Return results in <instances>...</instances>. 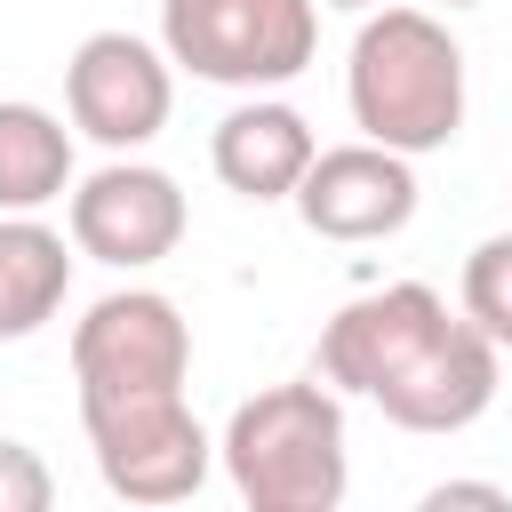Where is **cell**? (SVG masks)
<instances>
[{"mask_svg": "<svg viewBox=\"0 0 512 512\" xmlns=\"http://www.w3.org/2000/svg\"><path fill=\"white\" fill-rule=\"evenodd\" d=\"M448 504H488V512H504L512 496H504L496 480H440V488H424V512H448Z\"/></svg>", "mask_w": 512, "mask_h": 512, "instance_id": "cell-15", "label": "cell"}, {"mask_svg": "<svg viewBox=\"0 0 512 512\" xmlns=\"http://www.w3.org/2000/svg\"><path fill=\"white\" fill-rule=\"evenodd\" d=\"M320 376L376 400L400 432H464L496 400V344L464 312H448L440 288L392 280L352 296L320 328Z\"/></svg>", "mask_w": 512, "mask_h": 512, "instance_id": "cell-1", "label": "cell"}, {"mask_svg": "<svg viewBox=\"0 0 512 512\" xmlns=\"http://www.w3.org/2000/svg\"><path fill=\"white\" fill-rule=\"evenodd\" d=\"M72 288V248L40 216H0V344L48 328Z\"/></svg>", "mask_w": 512, "mask_h": 512, "instance_id": "cell-11", "label": "cell"}, {"mask_svg": "<svg viewBox=\"0 0 512 512\" xmlns=\"http://www.w3.org/2000/svg\"><path fill=\"white\" fill-rule=\"evenodd\" d=\"M216 464L248 512H336L352 488L344 408L320 384H264L232 408Z\"/></svg>", "mask_w": 512, "mask_h": 512, "instance_id": "cell-3", "label": "cell"}, {"mask_svg": "<svg viewBox=\"0 0 512 512\" xmlns=\"http://www.w3.org/2000/svg\"><path fill=\"white\" fill-rule=\"evenodd\" d=\"M72 192V128L48 104H0V216H40Z\"/></svg>", "mask_w": 512, "mask_h": 512, "instance_id": "cell-12", "label": "cell"}, {"mask_svg": "<svg viewBox=\"0 0 512 512\" xmlns=\"http://www.w3.org/2000/svg\"><path fill=\"white\" fill-rule=\"evenodd\" d=\"M184 224H192V208H184L176 176L152 168V160L120 152V160H104L96 176L72 184V248L112 264V272H144V264L176 256Z\"/></svg>", "mask_w": 512, "mask_h": 512, "instance_id": "cell-8", "label": "cell"}, {"mask_svg": "<svg viewBox=\"0 0 512 512\" xmlns=\"http://www.w3.org/2000/svg\"><path fill=\"white\" fill-rule=\"evenodd\" d=\"M312 152H320L312 120H304L296 104H280V96H248V104H232V112L216 120V136H208V168H216V184L240 192V200H256V208H264V200H288V192L304 184Z\"/></svg>", "mask_w": 512, "mask_h": 512, "instance_id": "cell-10", "label": "cell"}, {"mask_svg": "<svg viewBox=\"0 0 512 512\" xmlns=\"http://www.w3.org/2000/svg\"><path fill=\"white\" fill-rule=\"evenodd\" d=\"M456 312H464V320H472L496 352H512V232H488V240L464 256Z\"/></svg>", "mask_w": 512, "mask_h": 512, "instance_id": "cell-13", "label": "cell"}, {"mask_svg": "<svg viewBox=\"0 0 512 512\" xmlns=\"http://www.w3.org/2000/svg\"><path fill=\"white\" fill-rule=\"evenodd\" d=\"M352 128L384 152H448L464 128V48L432 8H376L344 56Z\"/></svg>", "mask_w": 512, "mask_h": 512, "instance_id": "cell-2", "label": "cell"}, {"mask_svg": "<svg viewBox=\"0 0 512 512\" xmlns=\"http://www.w3.org/2000/svg\"><path fill=\"white\" fill-rule=\"evenodd\" d=\"M96 472L120 504H184L200 496L216 440L200 432L184 392H120V400H80Z\"/></svg>", "mask_w": 512, "mask_h": 512, "instance_id": "cell-5", "label": "cell"}, {"mask_svg": "<svg viewBox=\"0 0 512 512\" xmlns=\"http://www.w3.org/2000/svg\"><path fill=\"white\" fill-rule=\"evenodd\" d=\"M160 48L216 88H288L320 48V0H160Z\"/></svg>", "mask_w": 512, "mask_h": 512, "instance_id": "cell-4", "label": "cell"}, {"mask_svg": "<svg viewBox=\"0 0 512 512\" xmlns=\"http://www.w3.org/2000/svg\"><path fill=\"white\" fill-rule=\"evenodd\" d=\"M288 200H296L304 232L360 248V240H392L416 216V168H408V152H384V144L360 136V144L312 152V168Z\"/></svg>", "mask_w": 512, "mask_h": 512, "instance_id": "cell-9", "label": "cell"}, {"mask_svg": "<svg viewBox=\"0 0 512 512\" xmlns=\"http://www.w3.org/2000/svg\"><path fill=\"white\" fill-rule=\"evenodd\" d=\"M48 504H56V472L24 440H0V512H48Z\"/></svg>", "mask_w": 512, "mask_h": 512, "instance_id": "cell-14", "label": "cell"}, {"mask_svg": "<svg viewBox=\"0 0 512 512\" xmlns=\"http://www.w3.org/2000/svg\"><path fill=\"white\" fill-rule=\"evenodd\" d=\"M192 376V328L160 288H112L72 328V384L80 400L120 392H184Z\"/></svg>", "mask_w": 512, "mask_h": 512, "instance_id": "cell-6", "label": "cell"}, {"mask_svg": "<svg viewBox=\"0 0 512 512\" xmlns=\"http://www.w3.org/2000/svg\"><path fill=\"white\" fill-rule=\"evenodd\" d=\"M64 112L88 144L104 152H136L168 128L176 112V72L168 48L136 40V32H88L64 64Z\"/></svg>", "mask_w": 512, "mask_h": 512, "instance_id": "cell-7", "label": "cell"}, {"mask_svg": "<svg viewBox=\"0 0 512 512\" xmlns=\"http://www.w3.org/2000/svg\"><path fill=\"white\" fill-rule=\"evenodd\" d=\"M432 8H480V0H432Z\"/></svg>", "mask_w": 512, "mask_h": 512, "instance_id": "cell-17", "label": "cell"}, {"mask_svg": "<svg viewBox=\"0 0 512 512\" xmlns=\"http://www.w3.org/2000/svg\"><path fill=\"white\" fill-rule=\"evenodd\" d=\"M320 8H376V0H320Z\"/></svg>", "mask_w": 512, "mask_h": 512, "instance_id": "cell-16", "label": "cell"}]
</instances>
